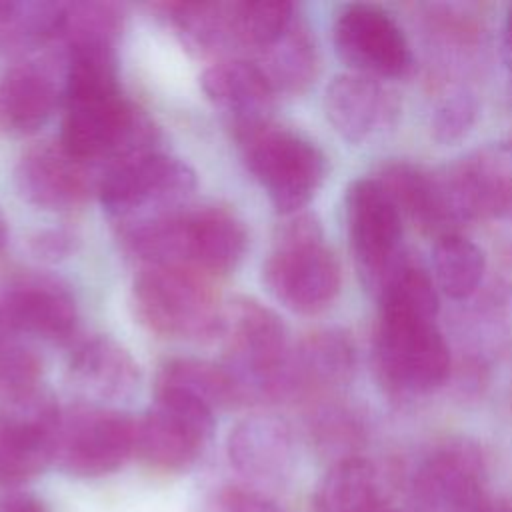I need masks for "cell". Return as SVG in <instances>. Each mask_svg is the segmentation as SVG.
Returning a JSON list of instances; mask_svg holds the SVG:
<instances>
[{
  "label": "cell",
  "instance_id": "9c48e42d",
  "mask_svg": "<svg viewBox=\"0 0 512 512\" xmlns=\"http://www.w3.org/2000/svg\"><path fill=\"white\" fill-rule=\"evenodd\" d=\"M62 408L42 386L0 398V484L20 486L56 460Z\"/></svg>",
  "mask_w": 512,
  "mask_h": 512
},
{
  "label": "cell",
  "instance_id": "9a60e30c",
  "mask_svg": "<svg viewBox=\"0 0 512 512\" xmlns=\"http://www.w3.org/2000/svg\"><path fill=\"white\" fill-rule=\"evenodd\" d=\"M100 174L90 164L68 154L58 142H42L28 148L14 168L18 196L48 212H64L82 206L98 192Z\"/></svg>",
  "mask_w": 512,
  "mask_h": 512
},
{
  "label": "cell",
  "instance_id": "d590c367",
  "mask_svg": "<svg viewBox=\"0 0 512 512\" xmlns=\"http://www.w3.org/2000/svg\"><path fill=\"white\" fill-rule=\"evenodd\" d=\"M76 244H78L76 234L70 230H64V228H52V230L38 232L30 242L32 252L40 260H48V262L68 258L74 252Z\"/></svg>",
  "mask_w": 512,
  "mask_h": 512
},
{
  "label": "cell",
  "instance_id": "f35d334b",
  "mask_svg": "<svg viewBox=\"0 0 512 512\" xmlns=\"http://www.w3.org/2000/svg\"><path fill=\"white\" fill-rule=\"evenodd\" d=\"M504 38L512 40V6L506 12V26H504Z\"/></svg>",
  "mask_w": 512,
  "mask_h": 512
},
{
  "label": "cell",
  "instance_id": "83f0119b",
  "mask_svg": "<svg viewBox=\"0 0 512 512\" xmlns=\"http://www.w3.org/2000/svg\"><path fill=\"white\" fill-rule=\"evenodd\" d=\"M376 296L380 314L388 316L434 322L440 308L434 276H430L422 266L410 262L406 256H402L392 268Z\"/></svg>",
  "mask_w": 512,
  "mask_h": 512
},
{
  "label": "cell",
  "instance_id": "60d3db41",
  "mask_svg": "<svg viewBox=\"0 0 512 512\" xmlns=\"http://www.w3.org/2000/svg\"><path fill=\"white\" fill-rule=\"evenodd\" d=\"M378 512H392V510H384V508H382V510H378Z\"/></svg>",
  "mask_w": 512,
  "mask_h": 512
},
{
  "label": "cell",
  "instance_id": "30bf717a",
  "mask_svg": "<svg viewBox=\"0 0 512 512\" xmlns=\"http://www.w3.org/2000/svg\"><path fill=\"white\" fill-rule=\"evenodd\" d=\"M214 430V410L176 392H154L136 420V456L162 472L188 470Z\"/></svg>",
  "mask_w": 512,
  "mask_h": 512
},
{
  "label": "cell",
  "instance_id": "e0dca14e",
  "mask_svg": "<svg viewBox=\"0 0 512 512\" xmlns=\"http://www.w3.org/2000/svg\"><path fill=\"white\" fill-rule=\"evenodd\" d=\"M230 464L254 484H276L292 466V434L288 424L272 414H252L228 434Z\"/></svg>",
  "mask_w": 512,
  "mask_h": 512
},
{
  "label": "cell",
  "instance_id": "8fae6325",
  "mask_svg": "<svg viewBox=\"0 0 512 512\" xmlns=\"http://www.w3.org/2000/svg\"><path fill=\"white\" fill-rule=\"evenodd\" d=\"M346 228L362 284L374 294L400 262V210L376 178H360L346 192Z\"/></svg>",
  "mask_w": 512,
  "mask_h": 512
},
{
  "label": "cell",
  "instance_id": "cb8c5ba5",
  "mask_svg": "<svg viewBox=\"0 0 512 512\" xmlns=\"http://www.w3.org/2000/svg\"><path fill=\"white\" fill-rule=\"evenodd\" d=\"M64 16L66 2L0 0V52L22 58L50 42H58Z\"/></svg>",
  "mask_w": 512,
  "mask_h": 512
},
{
  "label": "cell",
  "instance_id": "ab89813d",
  "mask_svg": "<svg viewBox=\"0 0 512 512\" xmlns=\"http://www.w3.org/2000/svg\"><path fill=\"white\" fill-rule=\"evenodd\" d=\"M490 512H512V508H504V510H494V508H490Z\"/></svg>",
  "mask_w": 512,
  "mask_h": 512
},
{
  "label": "cell",
  "instance_id": "6da1fadb",
  "mask_svg": "<svg viewBox=\"0 0 512 512\" xmlns=\"http://www.w3.org/2000/svg\"><path fill=\"white\" fill-rule=\"evenodd\" d=\"M124 246L144 266H170L202 278L238 268L248 250L244 222L228 208L184 206L122 230Z\"/></svg>",
  "mask_w": 512,
  "mask_h": 512
},
{
  "label": "cell",
  "instance_id": "5b68a950",
  "mask_svg": "<svg viewBox=\"0 0 512 512\" xmlns=\"http://www.w3.org/2000/svg\"><path fill=\"white\" fill-rule=\"evenodd\" d=\"M138 320L154 334L204 342L220 336L224 306L208 278L170 266H144L132 284Z\"/></svg>",
  "mask_w": 512,
  "mask_h": 512
},
{
  "label": "cell",
  "instance_id": "d4e9b609",
  "mask_svg": "<svg viewBox=\"0 0 512 512\" xmlns=\"http://www.w3.org/2000/svg\"><path fill=\"white\" fill-rule=\"evenodd\" d=\"M380 478L372 462L348 456L334 462L316 486L312 512H378Z\"/></svg>",
  "mask_w": 512,
  "mask_h": 512
},
{
  "label": "cell",
  "instance_id": "4fadbf2b",
  "mask_svg": "<svg viewBox=\"0 0 512 512\" xmlns=\"http://www.w3.org/2000/svg\"><path fill=\"white\" fill-rule=\"evenodd\" d=\"M76 326V300L54 276L20 274L0 290V332L62 344L74 336Z\"/></svg>",
  "mask_w": 512,
  "mask_h": 512
},
{
  "label": "cell",
  "instance_id": "e575fe53",
  "mask_svg": "<svg viewBox=\"0 0 512 512\" xmlns=\"http://www.w3.org/2000/svg\"><path fill=\"white\" fill-rule=\"evenodd\" d=\"M222 512H284L274 500L258 490L228 486L220 494Z\"/></svg>",
  "mask_w": 512,
  "mask_h": 512
},
{
  "label": "cell",
  "instance_id": "ba28073f",
  "mask_svg": "<svg viewBox=\"0 0 512 512\" xmlns=\"http://www.w3.org/2000/svg\"><path fill=\"white\" fill-rule=\"evenodd\" d=\"M136 454V420L100 404L62 410L54 464L76 478L116 472Z\"/></svg>",
  "mask_w": 512,
  "mask_h": 512
},
{
  "label": "cell",
  "instance_id": "d6986e66",
  "mask_svg": "<svg viewBox=\"0 0 512 512\" xmlns=\"http://www.w3.org/2000/svg\"><path fill=\"white\" fill-rule=\"evenodd\" d=\"M200 86L206 98L232 118V128L270 120L276 92L254 60H218L202 72Z\"/></svg>",
  "mask_w": 512,
  "mask_h": 512
},
{
  "label": "cell",
  "instance_id": "3957f363",
  "mask_svg": "<svg viewBox=\"0 0 512 512\" xmlns=\"http://www.w3.org/2000/svg\"><path fill=\"white\" fill-rule=\"evenodd\" d=\"M262 266L268 292L296 314H318L340 290V264L324 244L322 226L310 212L284 216Z\"/></svg>",
  "mask_w": 512,
  "mask_h": 512
},
{
  "label": "cell",
  "instance_id": "8992f818",
  "mask_svg": "<svg viewBox=\"0 0 512 512\" xmlns=\"http://www.w3.org/2000/svg\"><path fill=\"white\" fill-rule=\"evenodd\" d=\"M194 188L196 174L184 160L154 150L104 172L96 194L124 230L184 208Z\"/></svg>",
  "mask_w": 512,
  "mask_h": 512
},
{
  "label": "cell",
  "instance_id": "f546056e",
  "mask_svg": "<svg viewBox=\"0 0 512 512\" xmlns=\"http://www.w3.org/2000/svg\"><path fill=\"white\" fill-rule=\"evenodd\" d=\"M124 12L112 2H66L64 26L58 44L64 50L72 48H116L122 32Z\"/></svg>",
  "mask_w": 512,
  "mask_h": 512
},
{
  "label": "cell",
  "instance_id": "4dcf8cb0",
  "mask_svg": "<svg viewBox=\"0 0 512 512\" xmlns=\"http://www.w3.org/2000/svg\"><path fill=\"white\" fill-rule=\"evenodd\" d=\"M296 20L294 6L282 0L234 2L236 50L258 54L284 34Z\"/></svg>",
  "mask_w": 512,
  "mask_h": 512
},
{
  "label": "cell",
  "instance_id": "8d00e7d4",
  "mask_svg": "<svg viewBox=\"0 0 512 512\" xmlns=\"http://www.w3.org/2000/svg\"><path fill=\"white\" fill-rule=\"evenodd\" d=\"M0 512H48L46 504L26 492H14L0 500Z\"/></svg>",
  "mask_w": 512,
  "mask_h": 512
},
{
  "label": "cell",
  "instance_id": "7c38bea8",
  "mask_svg": "<svg viewBox=\"0 0 512 512\" xmlns=\"http://www.w3.org/2000/svg\"><path fill=\"white\" fill-rule=\"evenodd\" d=\"M416 512H490L484 458L468 440L436 446L418 466L412 484Z\"/></svg>",
  "mask_w": 512,
  "mask_h": 512
},
{
  "label": "cell",
  "instance_id": "1f68e13d",
  "mask_svg": "<svg viewBox=\"0 0 512 512\" xmlns=\"http://www.w3.org/2000/svg\"><path fill=\"white\" fill-rule=\"evenodd\" d=\"M42 386V358L28 340L0 332V398Z\"/></svg>",
  "mask_w": 512,
  "mask_h": 512
},
{
  "label": "cell",
  "instance_id": "d6a6232c",
  "mask_svg": "<svg viewBox=\"0 0 512 512\" xmlns=\"http://www.w3.org/2000/svg\"><path fill=\"white\" fill-rule=\"evenodd\" d=\"M478 116V100L468 90L446 96L434 110L430 130L438 144H456L468 136Z\"/></svg>",
  "mask_w": 512,
  "mask_h": 512
},
{
  "label": "cell",
  "instance_id": "7402d4cb",
  "mask_svg": "<svg viewBox=\"0 0 512 512\" xmlns=\"http://www.w3.org/2000/svg\"><path fill=\"white\" fill-rule=\"evenodd\" d=\"M354 364V344L342 330L326 328L308 334L292 350L290 358L294 396L346 384L354 372Z\"/></svg>",
  "mask_w": 512,
  "mask_h": 512
},
{
  "label": "cell",
  "instance_id": "ffe728a7",
  "mask_svg": "<svg viewBox=\"0 0 512 512\" xmlns=\"http://www.w3.org/2000/svg\"><path fill=\"white\" fill-rule=\"evenodd\" d=\"M76 388L96 402L128 400L140 384V366L132 354L110 336L82 340L70 358Z\"/></svg>",
  "mask_w": 512,
  "mask_h": 512
},
{
  "label": "cell",
  "instance_id": "44dd1931",
  "mask_svg": "<svg viewBox=\"0 0 512 512\" xmlns=\"http://www.w3.org/2000/svg\"><path fill=\"white\" fill-rule=\"evenodd\" d=\"M376 180L400 214H408L420 228L440 236L456 232L452 224H458V220L450 208L440 176L416 164L396 160L382 166Z\"/></svg>",
  "mask_w": 512,
  "mask_h": 512
},
{
  "label": "cell",
  "instance_id": "836d02e7",
  "mask_svg": "<svg viewBox=\"0 0 512 512\" xmlns=\"http://www.w3.org/2000/svg\"><path fill=\"white\" fill-rule=\"evenodd\" d=\"M310 428L320 450L338 456L334 462L350 456L346 448L354 444L356 428H354V422L348 418V414H344L338 408H322L314 414Z\"/></svg>",
  "mask_w": 512,
  "mask_h": 512
},
{
  "label": "cell",
  "instance_id": "2e32d148",
  "mask_svg": "<svg viewBox=\"0 0 512 512\" xmlns=\"http://www.w3.org/2000/svg\"><path fill=\"white\" fill-rule=\"evenodd\" d=\"M62 104V80L42 62H18L0 74V132L26 136L40 130Z\"/></svg>",
  "mask_w": 512,
  "mask_h": 512
},
{
  "label": "cell",
  "instance_id": "74e56055",
  "mask_svg": "<svg viewBox=\"0 0 512 512\" xmlns=\"http://www.w3.org/2000/svg\"><path fill=\"white\" fill-rule=\"evenodd\" d=\"M6 240H8V222H6V218H4V214L0 210V250L4 248Z\"/></svg>",
  "mask_w": 512,
  "mask_h": 512
},
{
  "label": "cell",
  "instance_id": "4316f807",
  "mask_svg": "<svg viewBox=\"0 0 512 512\" xmlns=\"http://www.w3.org/2000/svg\"><path fill=\"white\" fill-rule=\"evenodd\" d=\"M254 62L264 72L276 96L304 92L312 84L318 68L316 46L308 28L298 18L270 46L260 50Z\"/></svg>",
  "mask_w": 512,
  "mask_h": 512
},
{
  "label": "cell",
  "instance_id": "7a4b0ae2",
  "mask_svg": "<svg viewBox=\"0 0 512 512\" xmlns=\"http://www.w3.org/2000/svg\"><path fill=\"white\" fill-rule=\"evenodd\" d=\"M224 368L230 372L240 406L270 404L294 396L288 330L282 318L254 298L224 306Z\"/></svg>",
  "mask_w": 512,
  "mask_h": 512
},
{
  "label": "cell",
  "instance_id": "603a6c76",
  "mask_svg": "<svg viewBox=\"0 0 512 512\" xmlns=\"http://www.w3.org/2000/svg\"><path fill=\"white\" fill-rule=\"evenodd\" d=\"M154 8L194 54L218 56L236 50L234 2H164Z\"/></svg>",
  "mask_w": 512,
  "mask_h": 512
},
{
  "label": "cell",
  "instance_id": "5bb4252c",
  "mask_svg": "<svg viewBox=\"0 0 512 512\" xmlns=\"http://www.w3.org/2000/svg\"><path fill=\"white\" fill-rule=\"evenodd\" d=\"M332 40L336 54L358 74L396 78L412 64L402 28L386 10L372 4L344 6L334 20Z\"/></svg>",
  "mask_w": 512,
  "mask_h": 512
},
{
  "label": "cell",
  "instance_id": "ac0fdd59",
  "mask_svg": "<svg viewBox=\"0 0 512 512\" xmlns=\"http://www.w3.org/2000/svg\"><path fill=\"white\" fill-rule=\"evenodd\" d=\"M324 112L344 140L358 144L392 120L394 104L376 78L344 72L326 86Z\"/></svg>",
  "mask_w": 512,
  "mask_h": 512
},
{
  "label": "cell",
  "instance_id": "52a82bcc",
  "mask_svg": "<svg viewBox=\"0 0 512 512\" xmlns=\"http://www.w3.org/2000/svg\"><path fill=\"white\" fill-rule=\"evenodd\" d=\"M374 364L388 390L420 396L448 380L450 350L434 322L380 314L374 334Z\"/></svg>",
  "mask_w": 512,
  "mask_h": 512
},
{
  "label": "cell",
  "instance_id": "f1b7e54d",
  "mask_svg": "<svg viewBox=\"0 0 512 512\" xmlns=\"http://www.w3.org/2000/svg\"><path fill=\"white\" fill-rule=\"evenodd\" d=\"M434 282L454 300L468 298L482 282L486 258L470 238L450 232L438 236L432 250Z\"/></svg>",
  "mask_w": 512,
  "mask_h": 512
},
{
  "label": "cell",
  "instance_id": "484cf974",
  "mask_svg": "<svg viewBox=\"0 0 512 512\" xmlns=\"http://www.w3.org/2000/svg\"><path fill=\"white\" fill-rule=\"evenodd\" d=\"M154 392H176L210 410L240 406L236 384L224 364L202 358H170L160 366Z\"/></svg>",
  "mask_w": 512,
  "mask_h": 512
},
{
  "label": "cell",
  "instance_id": "277c9868",
  "mask_svg": "<svg viewBox=\"0 0 512 512\" xmlns=\"http://www.w3.org/2000/svg\"><path fill=\"white\" fill-rule=\"evenodd\" d=\"M250 174L282 216L302 212L326 176V156L302 134L270 120L234 126Z\"/></svg>",
  "mask_w": 512,
  "mask_h": 512
}]
</instances>
